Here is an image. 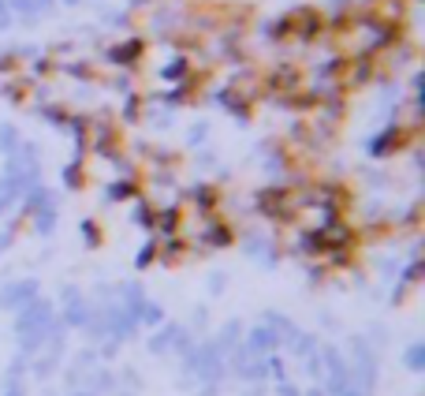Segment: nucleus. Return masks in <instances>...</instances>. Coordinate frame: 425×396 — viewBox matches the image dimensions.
Listing matches in <instances>:
<instances>
[{"label": "nucleus", "instance_id": "1", "mask_svg": "<svg viewBox=\"0 0 425 396\" xmlns=\"http://www.w3.org/2000/svg\"><path fill=\"white\" fill-rule=\"evenodd\" d=\"M52 329H56V318H52V307H49V303H42V299L26 303L23 314H19V325H16L23 355H30V351L42 348L45 340L52 337Z\"/></svg>", "mask_w": 425, "mask_h": 396}, {"label": "nucleus", "instance_id": "2", "mask_svg": "<svg viewBox=\"0 0 425 396\" xmlns=\"http://www.w3.org/2000/svg\"><path fill=\"white\" fill-rule=\"evenodd\" d=\"M37 296V284L34 281H19V284H8L0 292V307H11V310H23L26 303H34Z\"/></svg>", "mask_w": 425, "mask_h": 396}, {"label": "nucleus", "instance_id": "3", "mask_svg": "<svg viewBox=\"0 0 425 396\" xmlns=\"http://www.w3.org/2000/svg\"><path fill=\"white\" fill-rule=\"evenodd\" d=\"M179 337H183V329H179V325H161V333H153V337H150V351L164 355L168 348H176V344H179Z\"/></svg>", "mask_w": 425, "mask_h": 396}, {"label": "nucleus", "instance_id": "4", "mask_svg": "<svg viewBox=\"0 0 425 396\" xmlns=\"http://www.w3.org/2000/svg\"><path fill=\"white\" fill-rule=\"evenodd\" d=\"M407 366H410V371H421V366H425V348H421V344H410V351H407Z\"/></svg>", "mask_w": 425, "mask_h": 396}, {"label": "nucleus", "instance_id": "5", "mask_svg": "<svg viewBox=\"0 0 425 396\" xmlns=\"http://www.w3.org/2000/svg\"><path fill=\"white\" fill-rule=\"evenodd\" d=\"M4 396H26V385H23L19 378H11V381H8V389H4Z\"/></svg>", "mask_w": 425, "mask_h": 396}, {"label": "nucleus", "instance_id": "6", "mask_svg": "<svg viewBox=\"0 0 425 396\" xmlns=\"http://www.w3.org/2000/svg\"><path fill=\"white\" fill-rule=\"evenodd\" d=\"M68 396H94V392L83 389V385H75V389H68Z\"/></svg>", "mask_w": 425, "mask_h": 396}, {"label": "nucleus", "instance_id": "7", "mask_svg": "<svg viewBox=\"0 0 425 396\" xmlns=\"http://www.w3.org/2000/svg\"><path fill=\"white\" fill-rule=\"evenodd\" d=\"M8 247V235H0V250H4Z\"/></svg>", "mask_w": 425, "mask_h": 396}]
</instances>
